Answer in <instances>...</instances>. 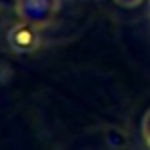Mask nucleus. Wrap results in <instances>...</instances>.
Segmentation results:
<instances>
[{"label": "nucleus", "mask_w": 150, "mask_h": 150, "mask_svg": "<svg viewBox=\"0 0 150 150\" xmlns=\"http://www.w3.org/2000/svg\"><path fill=\"white\" fill-rule=\"evenodd\" d=\"M8 44L15 53H33L40 46V33L30 23H17L8 33Z\"/></svg>", "instance_id": "obj_1"}, {"label": "nucleus", "mask_w": 150, "mask_h": 150, "mask_svg": "<svg viewBox=\"0 0 150 150\" xmlns=\"http://www.w3.org/2000/svg\"><path fill=\"white\" fill-rule=\"evenodd\" d=\"M59 10V0H17V13L27 21L46 23Z\"/></svg>", "instance_id": "obj_2"}, {"label": "nucleus", "mask_w": 150, "mask_h": 150, "mask_svg": "<svg viewBox=\"0 0 150 150\" xmlns=\"http://www.w3.org/2000/svg\"><path fill=\"white\" fill-rule=\"evenodd\" d=\"M143 133H144V139L150 141V110L144 116V122H143Z\"/></svg>", "instance_id": "obj_3"}, {"label": "nucleus", "mask_w": 150, "mask_h": 150, "mask_svg": "<svg viewBox=\"0 0 150 150\" xmlns=\"http://www.w3.org/2000/svg\"><path fill=\"white\" fill-rule=\"evenodd\" d=\"M116 4H120V6H124V8H135V6H139L143 0H114Z\"/></svg>", "instance_id": "obj_4"}, {"label": "nucleus", "mask_w": 150, "mask_h": 150, "mask_svg": "<svg viewBox=\"0 0 150 150\" xmlns=\"http://www.w3.org/2000/svg\"><path fill=\"white\" fill-rule=\"evenodd\" d=\"M148 2H150V0H148Z\"/></svg>", "instance_id": "obj_5"}]
</instances>
